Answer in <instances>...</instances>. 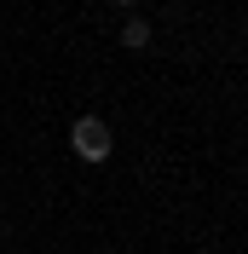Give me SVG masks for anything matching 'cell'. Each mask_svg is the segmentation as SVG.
I'll return each instance as SVG.
<instances>
[{
    "instance_id": "obj_1",
    "label": "cell",
    "mask_w": 248,
    "mask_h": 254,
    "mask_svg": "<svg viewBox=\"0 0 248 254\" xmlns=\"http://www.w3.org/2000/svg\"><path fill=\"white\" fill-rule=\"evenodd\" d=\"M110 150H116V133H110L104 116H75L69 122V156L75 162L98 168V162H110Z\"/></svg>"
},
{
    "instance_id": "obj_2",
    "label": "cell",
    "mask_w": 248,
    "mask_h": 254,
    "mask_svg": "<svg viewBox=\"0 0 248 254\" xmlns=\"http://www.w3.org/2000/svg\"><path fill=\"white\" fill-rule=\"evenodd\" d=\"M150 41H156L150 17H127V23H122V47H127V52H144Z\"/></svg>"
},
{
    "instance_id": "obj_3",
    "label": "cell",
    "mask_w": 248,
    "mask_h": 254,
    "mask_svg": "<svg viewBox=\"0 0 248 254\" xmlns=\"http://www.w3.org/2000/svg\"><path fill=\"white\" fill-rule=\"evenodd\" d=\"M110 6H116V12H139V0H110Z\"/></svg>"
}]
</instances>
